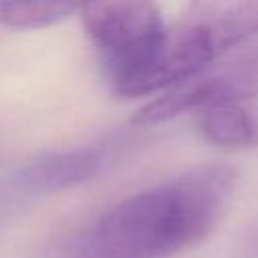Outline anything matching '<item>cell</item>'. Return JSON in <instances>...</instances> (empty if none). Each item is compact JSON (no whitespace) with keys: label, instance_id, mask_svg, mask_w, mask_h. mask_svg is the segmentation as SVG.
Masks as SVG:
<instances>
[{"label":"cell","instance_id":"obj_7","mask_svg":"<svg viewBox=\"0 0 258 258\" xmlns=\"http://www.w3.org/2000/svg\"><path fill=\"white\" fill-rule=\"evenodd\" d=\"M87 0H0V24L12 30H36L52 26Z\"/></svg>","mask_w":258,"mask_h":258},{"label":"cell","instance_id":"obj_8","mask_svg":"<svg viewBox=\"0 0 258 258\" xmlns=\"http://www.w3.org/2000/svg\"><path fill=\"white\" fill-rule=\"evenodd\" d=\"M250 254L254 256V258H258V226L252 230V234H250Z\"/></svg>","mask_w":258,"mask_h":258},{"label":"cell","instance_id":"obj_5","mask_svg":"<svg viewBox=\"0 0 258 258\" xmlns=\"http://www.w3.org/2000/svg\"><path fill=\"white\" fill-rule=\"evenodd\" d=\"M103 165L105 153L97 147L62 149L22 163L6 183L10 191L20 196H50L91 181Z\"/></svg>","mask_w":258,"mask_h":258},{"label":"cell","instance_id":"obj_4","mask_svg":"<svg viewBox=\"0 0 258 258\" xmlns=\"http://www.w3.org/2000/svg\"><path fill=\"white\" fill-rule=\"evenodd\" d=\"M179 24L216 62L258 36V0H189Z\"/></svg>","mask_w":258,"mask_h":258},{"label":"cell","instance_id":"obj_2","mask_svg":"<svg viewBox=\"0 0 258 258\" xmlns=\"http://www.w3.org/2000/svg\"><path fill=\"white\" fill-rule=\"evenodd\" d=\"M81 18L111 91L129 99L167 28L157 4L153 0H87Z\"/></svg>","mask_w":258,"mask_h":258},{"label":"cell","instance_id":"obj_6","mask_svg":"<svg viewBox=\"0 0 258 258\" xmlns=\"http://www.w3.org/2000/svg\"><path fill=\"white\" fill-rule=\"evenodd\" d=\"M200 135L228 151L258 147V113L240 101L214 103L194 111Z\"/></svg>","mask_w":258,"mask_h":258},{"label":"cell","instance_id":"obj_1","mask_svg":"<svg viewBox=\"0 0 258 258\" xmlns=\"http://www.w3.org/2000/svg\"><path fill=\"white\" fill-rule=\"evenodd\" d=\"M236 169L206 163L111 206L91 232L99 258H169L198 246L222 218Z\"/></svg>","mask_w":258,"mask_h":258},{"label":"cell","instance_id":"obj_3","mask_svg":"<svg viewBox=\"0 0 258 258\" xmlns=\"http://www.w3.org/2000/svg\"><path fill=\"white\" fill-rule=\"evenodd\" d=\"M258 95V46L244 50L226 62H212L191 79L167 89L133 115L135 125H157L181 113H194L206 105L240 101Z\"/></svg>","mask_w":258,"mask_h":258}]
</instances>
